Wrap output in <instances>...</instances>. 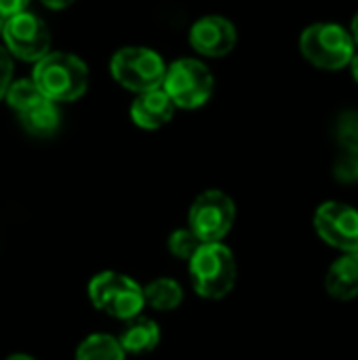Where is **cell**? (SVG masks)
<instances>
[{
    "label": "cell",
    "instance_id": "cell-1",
    "mask_svg": "<svg viewBox=\"0 0 358 360\" xmlns=\"http://www.w3.org/2000/svg\"><path fill=\"white\" fill-rule=\"evenodd\" d=\"M190 285L203 300H224L232 293L238 266L234 253L224 243H203L188 262Z\"/></svg>",
    "mask_w": 358,
    "mask_h": 360
},
{
    "label": "cell",
    "instance_id": "cell-2",
    "mask_svg": "<svg viewBox=\"0 0 358 360\" xmlns=\"http://www.w3.org/2000/svg\"><path fill=\"white\" fill-rule=\"evenodd\" d=\"M32 80L51 101H76L89 86V68L80 57L55 51L36 61Z\"/></svg>",
    "mask_w": 358,
    "mask_h": 360
},
{
    "label": "cell",
    "instance_id": "cell-3",
    "mask_svg": "<svg viewBox=\"0 0 358 360\" xmlns=\"http://www.w3.org/2000/svg\"><path fill=\"white\" fill-rule=\"evenodd\" d=\"M87 295L95 310L122 323L139 316L146 310L143 285L116 270H103L95 274L89 281Z\"/></svg>",
    "mask_w": 358,
    "mask_h": 360
},
{
    "label": "cell",
    "instance_id": "cell-4",
    "mask_svg": "<svg viewBox=\"0 0 358 360\" xmlns=\"http://www.w3.org/2000/svg\"><path fill=\"white\" fill-rule=\"evenodd\" d=\"M354 49L352 34L340 23H312L300 36L302 55L321 70L335 72L346 68L357 53Z\"/></svg>",
    "mask_w": 358,
    "mask_h": 360
},
{
    "label": "cell",
    "instance_id": "cell-5",
    "mask_svg": "<svg viewBox=\"0 0 358 360\" xmlns=\"http://www.w3.org/2000/svg\"><path fill=\"white\" fill-rule=\"evenodd\" d=\"M160 86L171 97L175 108L194 110L211 99L215 89V78L203 61L184 57L173 61L165 70V78Z\"/></svg>",
    "mask_w": 358,
    "mask_h": 360
},
{
    "label": "cell",
    "instance_id": "cell-6",
    "mask_svg": "<svg viewBox=\"0 0 358 360\" xmlns=\"http://www.w3.org/2000/svg\"><path fill=\"white\" fill-rule=\"evenodd\" d=\"M165 70L167 65L162 57L154 49H148V46H124L116 51L110 61L112 78L120 86L137 95L160 89Z\"/></svg>",
    "mask_w": 358,
    "mask_h": 360
},
{
    "label": "cell",
    "instance_id": "cell-7",
    "mask_svg": "<svg viewBox=\"0 0 358 360\" xmlns=\"http://www.w3.org/2000/svg\"><path fill=\"white\" fill-rule=\"evenodd\" d=\"M236 219L234 200L222 190H207L196 196L188 211V228L200 243H224Z\"/></svg>",
    "mask_w": 358,
    "mask_h": 360
},
{
    "label": "cell",
    "instance_id": "cell-8",
    "mask_svg": "<svg viewBox=\"0 0 358 360\" xmlns=\"http://www.w3.org/2000/svg\"><path fill=\"white\" fill-rule=\"evenodd\" d=\"M6 51L21 61H38L51 53V34L46 23L34 13L21 11L8 17L0 30Z\"/></svg>",
    "mask_w": 358,
    "mask_h": 360
},
{
    "label": "cell",
    "instance_id": "cell-9",
    "mask_svg": "<svg viewBox=\"0 0 358 360\" xmlns=\"http://www.w3.org/2000/svg\"><path fill=\"white\" fill-rule=\"evenodd\" d=\"M314 230L329 247L358 253V211L338 200L323 202L314 213Z\"/></svg>",
    "mask_w": 358,
    "mask_h": 360
},
{
    "label": "cell",
    "instance_id": "cell-10",
    "mask_svg": "<svg viewBox=\"0 0 358 360\" xmlns=\"http://www.w3.org/2000/svg\"><path fill=\"white\" fill-rule=\"evenodd\" d=\"M236 40L234 23L222 15H205L190 27V44L205 57H226L236 46Z\"/></svg>",
    "mask_w": 358,
    "mask_h": 360
},
{
    "label": "cell",
    "instance_id": "cell-11",
    "mask_svg": "<svg viewBox=\"0 0 358 360\" xmlns=\"http://www.w3.org/2000/svg\"><path fill=\"white\" fill-rule=\"evenodd\" d=\"M173 114H175V103L162 89L139 93L137 99L131 103V120L139 129H148V131L160 129L167 122H171Z\"/></svg>",
    "mask_w": 358,
    "mask_h": 360
},
{
    "label": "cell",
    "instance_id": "cell-12",
    "mask_svg": "<svg viewBox=\"0 0 358 360\" xmlns=\"http://www.w3.org/2000/svg\"><path fill=\"white\" fill-rule=\"evenodd\" d=\"M160 340H162L160 325L154 319H148L143 314L127 321L124 329L118 335V342H120L127 356L150 354L160 346Z\"/></svg>",
    "mask_w": 358,
    "mask_h": 360
},
{
    "label": "cell",
    "instance_id": "cell-13",
    "mask_svg": "<svg viewBox=\"0 0 358 360\" xmlns=\"http://www.w3.org/2000/svg\"><path fill=\"white\" fill-rule=\"evenodd\" d=\"M325 291L331 300L352 302L358 297V253H344L325 274Z\"/></svg>",
    "mask_w": 358,
    "mask_h": 360
},
{
    "label": "cell",
    "instance_id": "cell-14",
    "mask_svg": "<svg viewBox=\"0 0 358 360\" xmlns=\"http://www.w3.org/2000/svg\"><path fill=\"white\" fill-rule=\"evenodd\" d=\"M143 302H146V308L150 310L173 312L184 302V287L171 276L154 278L143 285Z\"/></svg>",
    "mask_w": 358,
    "mask_h": 360
},
{
    "label": "cell",
    "instance_id": "cell-15",
    "mask_svg": "<svg viewBox=\"0 0 358 360\" xmlns=\"http://www.w3.org/2000/svg\"><path fill=\"white\" fill-rule=\"evenodd\" d=\"M19 120H21L23 129L34 137H51V135H55L57 129H59V122H61L59 110H57L55 101H51V99H44L38 105L21 112Z\"/></svg>",
    "mask_w": 358,
    "mask_h": 360
},
{
    "label": "cell",
    "instance_id": "cell-16",
    "mask_svg": "<svg viewBox=\"0 0 358 360\" xmlns=\"http://www.w3.org/2000/svg\"><path fill=\"white\" fill-rule=\"evenodd\" d=\"M74 360H127V354L118 338L110 333H91L76 346Z\"/></svg>",
    "mask_w": 358,
    "mask_h": 360
},
{
    "label": "cell",
    "instance_id": "cell-17",
    "mask_svg": "<svg viewBox=\"0 0 358 360\" xmlns=\"http://www.w3.org/2000/svg\"><path fill=\"white\" fill-rule=\"evenodd\" d=\"M4 97H6L8 105H11L17 114L25 112V110H30V108H34V105H38L40 101L46 99V97L42 95V91L34 84L32 78H21V80L11 82Z\"/></svg>",
    "mask_w": 358,
    "mask_h": 360
},
{
    "label": "cell",
    "instance_id": "cell-18",
    "mask_svg": "<svg viewBox=\"0 0 358 360\" xmlns=\"http://www.w3.org/2000/svg\"><path fill=\"white\" fill-rule=\"evenodd\" d=\"M200 245L203 243L198 240V236L190 228H177L175 232H171V236L167 240L169 253L181 262H190V257L198 251Z\"/></svg>",
    "mask_w": 358,
    "mask_h": 360
},
{
    "label": "cell",
    "instance_id": "cell-19",
    "mask_svg": "<svg viewBox=\"0 0 358 360\" xmlns=\"http://www.w3.org/2000/svg\"><path fill=\"white\" fill-rule=\"evenodd\" d=\"M338 141L342 146V150L346 154H354L358 156V112L357 110H348L340 116L338 120Z\"/></svg>",
    "mask_w": 358,
    "mask_h": 360
},
{
    "label": "cell",
    "instance_id": "cell-20",
    "mask_svg": "<svg viewBox=\"0 0 358 360\" xmlns=\"http://www.w3.org/2000/svg\"><path fill=\"white\" fill-rule=\"evenodd\" d=\"M358 156L354 154H342V158L335 162V177L340 181H358Z\"/></svg>",
    "mask_w": 358,
    "mask_h": 360
},
{
    "label": "cell",
    "instance_id": "cell-21",
    "mask_svg": "<svg viewBox=\"0 0 358 360\" xmlns=\"http://www.w3.org/2000/svg\"><path fill=\"white\" fill-rule=\"evenodd\" d=\"M11 82H13V59L6 46H0V99L6 95Z\"/></svg>",
    "mask_w": 358,
    "mask_h": 360
},
{
    "label": "cell",
    "instance_id": "cell-22",
    "mask_svg": "<svg viewBox=\"0 0 358 360\" xmlns=\"http://www.w3.org/2000/svg\"><path fill=\"white\" fill-rule=\"evenodd\" d=\"M27 4H30V0H0V30H2V23H4L8 17H13V15L25 11Z\"/></svg>",
    "mask_w": 358,
    "mask_h": 360
},
{
    "label": "cell",
    "instance_id": "cell-23",
    "mask_svg": "<svg viewBox=\"0 0 358 360\" xmlns=\"http://www.w3.org/2000/svg\"><path fill=\"white\" fill-rule=\"evenodd\" d=\"M44 6H49V8H55V11H59V8H65V6H70L74 0H40Z\"/></svg>",
    "mask_w": 358,
    "mask_h": 360
},
{
    "label": "cell",
    "instance_id": "cell-24",
    "mask_svg": "<svg viewBox=\"0 0 358 360\" xmlns=\"http://www.w3.org/2000/svg\"><path fill=\"white\" fill-rule=\"evenodd\" d=\"M4 360H36L32 354H25V352H15V354H8Z\"/></svg>",
    "mask_w": 358,
    "mask_h": 360
},
{
    "label": "cell",
    "instance_id": "cell-25",
    "mask_svg": "<svg viewBox=\"0 0 358 360\" xmlns=\"http://www.w3.org/2000/svg\"><path fill=\"white\" fill-rule=\"evenodd\" d=\"M350 34H352V40H354V44L358 46V13L354 15V17H352V32H350Z\"/></svg>",
    "mask_w": 358,
    "mask_h": 360
},
{
    "label": "cell",
    "instance_id": "cell-26",
    "mask_svg": "<svg viewBox=\"0 0 358 360\" xmlns=\"http://www.w3.org/2000/svg\"><path fill=\"white\" fill-rule=\"evenodd\" d=\"M350 68H352V76H354V80L358 82V53H354V57H352V61H350Z\"/></svg>",
    "mask_w": 358,
    "mask_h": 360
},
{
    "label": "cell",
    "instance_id": "cell-27",
    "mask_svg": "<svg viewBox=\"0 0 358 360\" xmlns=\"http://www.w3.org/2000/svg\"><path fill=\"white\" fill-rule=\"evenodd\" d=\"M357 171H358V167H357Z\"/></svg>",
    "mask_w": 358,
    "mask_h": 360
}]
</instances>
